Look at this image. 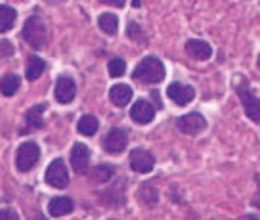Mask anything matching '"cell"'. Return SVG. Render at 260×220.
<instances>
[{"instance_id":"ba28073f","label":"cell","mask_w":260,"mask_h":220,"mask_svg":"<svg viewBox=\"0 0 260 220\" xmlns=\"http://www.w3.org/2000/svg\"><path fill=\"white\" fill-rule=\"evenodd\" d=\"M126 146H128V134H126V131L115 127V129L107 132L106 140H104V149H106L107 153L119 155Z\"/></svg>"},{"instance_id":"9a60e30c","label":"cell","mask_w":260,"mask_h":220,"mask_svg":"<svg viewBox=\"0 0 260 220\" xmlns=\"http://www.w3.org/2000/svg\"><path fill=\"white\" fill-rule=\"evenodd\" d=\"M109 98L117 107H124L132 100V88L128 84H115L109 90Z\"/></svg>"},{"instance_id":"484cf974","label":"cell","mask_w":260,"mask_h":220,"mask_svg":"<svg viewBox=\"0 0 260 220\" xmlns=\"http://www.w3.org/2000/svg\"><path fill=\"white\" fill-rule=\"evenodd\" d=\"M14 54V46L10 41H0V57H10Z\"/></svg>"},{"instance_id":"8fae6325","label":"cell","mask_w":260,"mask_h":220,"mask_svg":"<svg viewBox=\"0 0 260 220\" xmlns=\"http://www.w3.org/2000/svg\"><path fill=\"white\" fill-rule=\"evenodd\" d=\"M71 165H73V171L79 174H84L90 167V149L88 146H84L81 142H77L71 149Z\"/></svg>"},{"instance_id":"9c48e42d","label":"cell","mask_w":260,"mask_h":220,"mask_svg":"<svg viewBox=\"0 0 260 220\" xmlns=\"http://www.w3.org/2000/svg\"><path fill=\"white\" fill-rule=\"evenodd\" d=\"M167 96L176 104V106H187L195 98V88L184 82H171L167 88Z\"/></svg>"},{"instance_id":"5b68a950","label":"cell","mask_w":260,"mask_h":220,"mask_svg":"<svg viewBox=\"0 0 260 220\" xmlns=\"http://www.w3.org/2000/svg\"><path fill=\"white\" fill-rule=\"evenodd\" d=\"M44 180H46L48 186L56 187V190H61V187H65L69 184V172H67V167H65V163L61 159H54L48 165Z\"/></svg>"},{"instance_id":"83f0119b","label":"cell","mask_w":260,"mask_h":220,"mask_svg":"<svg viewBox=\"0 0 260 220\" xmlns=\"http://www.w3.org/2000/svg\"><path fill=\"white\" fill-rule=\"evenodd\" d=\"M104 4H109V6H117V8H122L124 6V0H102Z\"/></svg>"},{"instance_id":"277c9868","label":"cell","mask_w":260,"mask_h":220,"mask_svg":"<svg viewBox=\"0 0 260 220\" xmlns=\"http://www.w3.org/2000/svg\"><path fill=\"white\" fill-rule=\"evenodd\" d=\"M41 159V149L35 142H23L21 146L17 147L16 153V169L19 172H29L39 163Z\"/></svg>"},{"instance_id":"e0dca14e","label":"cell","mask_w":260,"mask_h":220,"mask_svg":"<svg viewBox=\"0 0 260 220\" xmlns=\"http://www.w3.org/2000/svg\"><path fill=\"white\" fill-rule=\"evenodd\" d=\"M98 27L102 29V33L115 35L117 33V27H119V19H117L115 14L106 12V14H102V16L98 17Z\"/></svg>"},{"instance_id":"30bf717a","label":"cell","mask_w":260,"mask_h":220,"mask_svg":"<svg viewBox=\"0 0 260 220\" xmlns=\"http://www.w3.org/2000/svg\"><path fill=\"white\" fill-rule=\"evenodd\" d=\"M77 94V84L71 77H59L56 81V88H54V96L59 104H71Z\"/></svg>"},{"instance_id":"6da1fadb","label":"cell","mask_w":260,"mask_h":220,"mask_svg":"<svg viewBox=\"0 0 260 220\" xmlns=\"http://www.w3.org/2000/svg\"><path fill=\"white\" fill-rule=\"evenodd\" d=\"M134 81L144 84H159L165 79V66L157 56H146L138 66L134 67Z\"/></svg>"},{"instance_id":"ac0fdd59","label":"cell","mask_w":260,"mask_h":220,"mask_svg":"<svg viewBox=\"0 0 260 220\" xmlns=\"http://www.w3.org/2000/svg\"><path fill=\"white\" fill-rule=\"evenodd\" d=\"M44 59L42 57H37V56H31L29 57V61H27V71H25V77L29 79V81H37L42 73H44Z\"/></svg>"},{"instance_id":"d4e9b609","label":"cell","mask_w":260,"mask_h":220,"mask_svg":"<svg viewBox=\"0 0 260 220\" xmlns=\"http://www.w3.org/2000/svg\"><path fill=\"white\" fill-rule=\"evenodd\" d=\"M142 197L146 199L147 205H155L157 203V190L151 186H146L144 190H142Z\"/></svg>"},{"instance_id":"7402d4cb","label":"cell","mask_w":260,"mask_h":220,"mask_svg":"<svg viewBox=\"0 0 260 220\" xmlns=\"http://www.w3.org/2000/svg\"><path fill=\"white\" fill-rule=\"evenodd\" d=\"M113 176V169L109 167V165H98L92 169L90 172V178L98 180V182H107V180Z\"/></svg>"},{"instance_id":"f546056e","label":"cell","mask_w":260,"mask_h":220,"mask_svg":"<svg viewBox=\"0 0 260 220\" xmlns=\"http://www.w3.org/2000/svg\"><path fill=\"white\" fill-rule=\"evenodd\" d=\"M258 69H260V54H258Z\"/></svg>"},{"instance_id":"8992f818","label":"cell","mask_w":260,"mask_h":220,"mask_svg":"<svg viewBox=\"0 0 260 220\" xmlns=\"http://www.w3.org/2000/svg\"><path fill=\"white\" fill-rule=\"evenodd\" d=\"M155 167V157L151 151H147L144 147H136L130 151V169L138 174H147Z\"/></svg>"},{"instance_id":"4fadbf2b","label":"cell","mask_w":260,"mask_h":220,"mask_svg":"<svg viewBox=\"0 0 260 220\" xmlns=\"http://www.w3.org/2000/svg\"><path fill=\"white\" fill-rule=\"evenodd\" d=\"M186 52L195 59H209L212 56V46L207 41H201V39H189L186 42Z\"/></svg>"},{"instance_id":"4316f807","label":"cell","mask_w":260,"mask_h":220,"mask_svg":"<svg viewBox=\"0 0 260 220\" xmlns=\"http://www.w3.org/2000/svg\"><path fill=\"white\" fill-rule=\"evenodd\" d=\"M17 218H19V214L16 211H12V209L0 211V220H17Z\"/></svg>"},{"instance_id":"cb8c5ba5","label":"cell","mask_w":260,"mask_h":220,"mask_svg":"<svg viewBox=\"0 0 260 220\" xmlns=\"http://www.w3.org/2000/svg\"><path fill=\"white\" fill-rule=\"evenodd\" d=\"M128 37L132 39V41L140 42V44H146V41H147L144 29H142L138 23H134V21H130L128 23Z\"/></svg>"},{"instance_id":"d6986e66","label":"cell","mask_w":260,"mask_h":220,"mask_svg":"<svg viewBox=\"0 0 260 220\" xmlns=\"http://www.w3.org/2000/svg\"><path fill=\"white\" fill-rule=\"evenodd\" d=\"M19 84H21V81H19L17 75H14V73L4 75V77L0 79V92H2L4 96H14L17 92V88H19Z\"/></svg>"},{"instance_id":"52a82bcc","label":"cell","mask_w":260,"mask_h":220,"mask_svg":"<svg viewBox=\"0 0 260 220\" xmlns=\"http://www.w3.org/2000/svg\"><path fill=\"white\" fill-rule=\"evenodd\" d=\"M176 127H178L180 131L184 132V134H199V132H203L207 129V119H205L201 113H197V111H191V113H186L178 117L176 119Z\"/></svg>"},{"instance_id":"3957f363","label":"cell","mask_w":260,"mask_h":220,"mask_svg":"<svg viewBox=\"0 0 260 220\" xmlns=\"http://www.w3.org/2000/svg\"><path fill=\"white\" fill-rule=\"evenodd\" d=\"M23 39L35 50L44 48V44H46V23L39 16L29 17L23 25Z\"/></svg>"},{"instance_id":"603a6c76","label":"cell","mask_w":260,"mask_h":220,"mask_svg":"<svg viewBox=\"0 0 260 220\" xmlns=\"http://www.w3.org/2000/svg\"><path fill=\"white\" fill-rule=\"evenodd\" d=\"M107 67H109V75H111L113 79L122 77L124 71H126V64H124V59H121V57H113V59L107 64Z\"/></svg>"},{"instance_id":"5bb4252c","label":"cell","mask_w":260,"mask_h":220,"mask_svg":"<svg viewBox=\"0 0 260 220\" xmlns=\"http://www.w3.org/2000/svg\"><path fill=\"white\" fill-rule=\"evenodd\" d=\"M75 209V203L71 197H54L48 203V212L52 216H65Z\"/></svg>"},{"instance_id":"7c38bea8","label":"cell","mask_w":260,"mask_h":220,"mask_svg":"<svg viewBox=\"0 0 260 220\" xmlns=\"http://www.w3.org/2000/svg\"><path fill=\"white\" fill-rule=\"evenodd\" d=\"M155 117V107L147 100H138L134 106L130 107V119L138 124H147Z\"/></svg>"},{"instance_id":"44dd1931","label":"cell","mask_w":260,"mask_h":220,"mask_svg":"<svg viewBox=\"0 0 260 220\" xmlns=\"http://www.w3.org/2000/svg\"><path fill=\"white\" fill-rule=\"evenodd\" d=\"M46 109V104H39V106H35L29 109V113H27V122H29V127L32 129H41L42 127V111Z\"/></svg>"},{"instance_id":"7a4b0ae2","label":"cell","mask_w":260,"mask_h":220,"mask_svg":"<svg viewBox=\"0 0 260 220\" xmlns=\"http://www.w3.org/2000/svg\"><path fill=\"white\" fill-rule=\"evenodd\" d=\"M236 92H237V96H239V100H241V104H243L245 115H247L254 124L260 127V98L256 94H252V90L249 88V84H247L245 79H241V82L236 86Z\"/></svg>"},{"instance_id":"f1b7e54d","label":"cell","mask_w":260,"mask_h":220,"mask_svg":"<svg viewBox=\"0 0 260 220\" xmlns=\"http://www.w3.org/2000/svg\"><path fill=\"white\" fill-rule=\"evenodd\" d=\"M132 4H134V6H136V8H138V6H140V0H134V2H132Z\"/></svg>"},{"instance_id":"2e32d148","label":"cell","mask_w":260,"mask_h":220,"mask_svg":"<svg viewBox=\"0 0 260 220\" xmlns=\"http://www.w3.org/2000/svg\"><path fill=\"white\" fill-rule=\"evenodd\" d=\"M16 10L6 4H0V33H8L12 29V25L16 21Z\"/></svg>"},{"instance_id":"ffe728a7","label":"cell","mask_w":260,"mask_h":220,"mask_svg":"<svg viewBox=\"0 0 260 220\" xmlns=\"http://www.w3.org/2000/svg\"><path fill=\"white\" fill-rule=\"evenodd\" d=\"M77 129L81 134L84 136H92V134H96L98 129H100V122L94 115H82L81 119H79V124H77Z\"/></svg>"}]
</instances>
